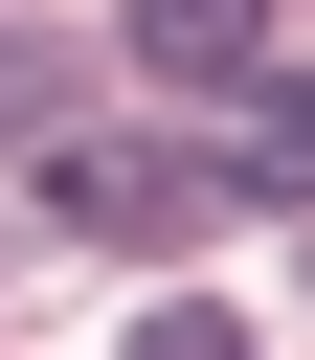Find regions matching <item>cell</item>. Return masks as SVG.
<instances>
[{
	"mask_svg": "<svg viewBox=\"0 0 315 360\" xmlns=\"http://www.w3.org/2000/svg\"><path fill=\"white\" fill-rule=\"evenodd\" d=\"M135 68H180V90H270V0H135Z\"/></svg>",
	"mask_w": 315,
	"mask_h": 360,
	"instance_id": "7a4b0ae2",
	"label": "cell"
},
{
	"mask_svg": "<svg viewBox=\"0 0 315 360\" xmlns=\"http://www.w3.org/2000/svg\"><path fill=\"white\" fill-rule=\"evenodd\" d=\"M135 360H248V315H202V292H180V315H158Z\"/></svg>",
	"mask_w": 315,
	"mask_h": 360,
	"instance_id": "277c9868",
	"label": "cell"
},
{
	"mask_svg": "<svg viewBox=\"0 0 315 360\" xmlns=\"http://www.w3.org/2000/svg\"><path fill=\"white\" fill-rule=\"evenodd\" d=\"M202 180H225V202H315V90H248V135H225Z\"/></svg>",
	"mask_w": 315,
	"mask_h": 360,
	"instance_id": "3957f363",
	"label": "cell"
},
{
	"mask_svg": "<svg viewBox=\"0 0 315 360\" xmlns=\"http://www.w3.org/2000/svg\"><path fill=\"white\" fill-rule=\"evenodd\" d=\"M45 202H68L90 248H202V225H225V180H202V158H135V135H90Z\"/></svg>",
	"mask_w": 315,
	"mask_h": 360,
	"instance_id": "6da1fadb",
	"label": "cell"
}]
</instances>
